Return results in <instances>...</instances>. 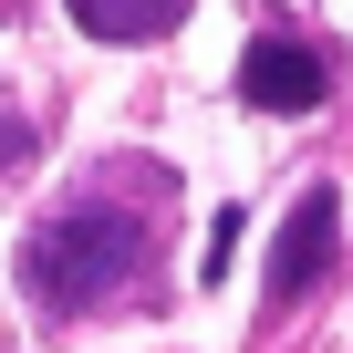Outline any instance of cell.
Returning a JSON list of instances; mask_svg holds the SVG:
<instances>
[{"label":"cell","mask_w":353,"mask_h":353,"mask_svg":"<svg viewBox=\"0 0 353 353\" xmlns=\"http://www.w3.org/2000/svg\"><path fill=\"white\" fill-rule=\"evenodd\" d=\"M135 270H145V219H125V208H63L21 239V291L42 312H94Z\"/></svg>","instance_id":"obj_1"},{"label":"cell","mask_w":353,"mask_h":353,"mask_svg":"<svg viewBox=\"0 0 353 353\" xmlns=\"http://www.w3.org/2000/svg\"><path fill=\"white\" fill-rule=\"evenodd\" d=\"M239 94H250L260 114H312V104L332 94V63H322L312 42H291V32H260V42L239 52Z\"/></svg>","instance_id":"obj_2"},{"label":"cell","mask_w":353,"mask_h":353,"mask_svg":"<svg viewBox=\"0 0 353 353\" xmlns=\"http://www.w3.org/2000/svg\"><path fill=\"white\" fill-rule=\"evenodd\" d=\"M332 250H343V198L332 188H301L291 219H281V239H270V301H301L332 270Z\"/></svg>","instance_id":"obj_3"},{"label":"cell","mask_w":353,"mask_h":353,"mask_svg":"<svg viewBox=\"0 0 353 353\" xmlns=\"http://www.w3.org/2000/svg\"><path fill=\"white\" fill-rule=\"evenodd\" d=\"M63 11H73L94 42H166L198 0H63Z\"/></svg>","instance_id":"obj_4"},{"label":"cell","mask_w":353,"mask_h":353,"mask_svg":"<svg viewBox=\"0 0 353 353\" xmlns=\"http://www.w3.org/2000/svg\"><path fill=\"white\" fill-rule=\"evenodd\" d=\"M0 156H21V125H11V114H0Z\"/></svg>","instance_id":"obj_5"}]
</instances>
